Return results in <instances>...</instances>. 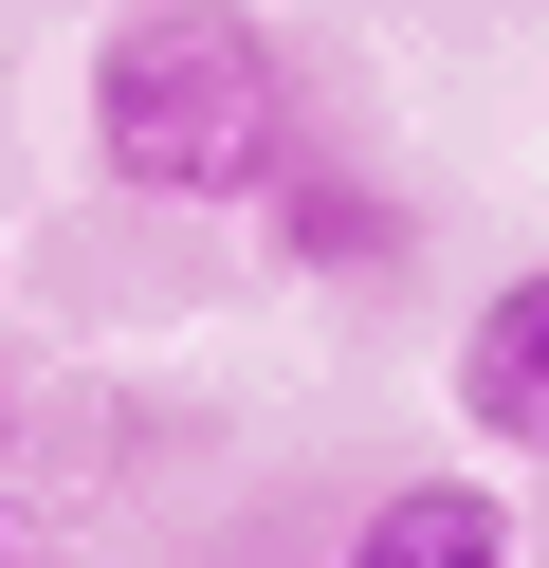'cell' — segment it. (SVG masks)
I'll return each mask as SVG.
<instances>
[{
	"label": "cell",
	"mask_w": 549,
	"mask_h": 568,
	"mask_svg": "<svg viewBox=\"0 0 549 568\" xmlns=\"http://www.w3.org/2000/svg\"><path fill=\"white\" fill-rule=\"evenodd\" d=\"M0 568H37V531H19V495H0Z\"/></svg>",
	"instance_id": "cell-5"
},
{
	"label": "cell",
	"mask_w": 549,
	"mask_h": 568,
	"mask_svg": "<svg viewBox=\"0 0 549 568\" xmlns=\"http://www.w3.org/2000/svg\"><path fill=\"white\" fill-rule=\"evenodd\" d=\"M458 422L476 458H549V257H512L458 331Z\"/></svg>",
	"instance_id": "cell-4"
},
{
	"label": "cell",
	"mask_w": 549,
	"mask_h": 568,
	"mask_svg": "<svg viewBox=\"0 0 549 568\" xmlns=\"http://www.w3.org/2000/svg\"><path fill=\"white\" fill-rule=\"evenodd\" d=\"M531 568H549V550H531Z\"/></svg>",
	"instance_id": "cell-7"
},
{
	"label": "cell",
	"mask_w": 549,
	"mask_h": 568,
	"mask_svg": "<svg viewBox=\"0 0 549 568\" xmlns=\"http://www.w3.org/2000/svg\"><path fill=\"white\" fill-rule=\"evenodd\" d=\"M329 568H531V531H512V495L476 477V458H439V477H385V495H366Z\"/></svg>",
	"instance_id": "cell-3"
},
{
	"label": "cell",
	"mask_w": 549,
	"mask_h": 568,
	"mask_svg": "<svg viewBox=\"0 0 549 568\" xmlns=\"http://www.w3.org/2000/svg\"><path fill=\"white\" fill-rule=\"evenodd\" d=\"M256 257L275 275H385V257H421V221H403V184H366V165H329V148H293V184L256 202Z\"/></svg>",
	"instance_id": "cell-2"
},
{
	"label": "cell",
	"mask_w": 549,
	"mask_h": 568,
	"mask_svg": "<svg viewBox=\"0 0 549 568\" xmlns=\"http://www.w3.org/2000/svg\"><path fill=\"white\" fill-rule=\"evenodd\" d=\"M0 458H19V367H0Z\"/></svg>",
	"instance_id": "cell-6"
},
{
	"label": "cell",
	"mask_w": 549,
	"mask_h": 568,
	"mask_svg": "<svg viewBox=\"0 0 549 568\" xmlns=\"http://www.w3.org/2000/svg\"><path fill=\"white\" fill-rule=\"evenodd\" d=\"M73 111H92V165L129 202H165V221H256L293 184V148H312L293 55H275L256 0H110Z\"/></svg>",
	"instance_id": "cell-1"
}]
</instances>
